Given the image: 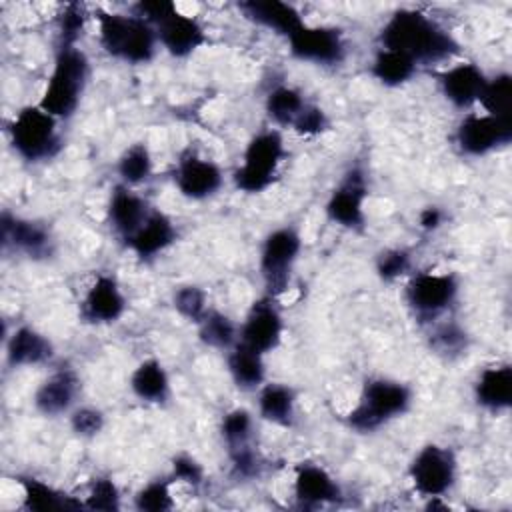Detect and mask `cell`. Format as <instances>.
I'll return each mask as SVG.
<instances>
[{
	"label": "cell",
	"instance_id": "obj_1",
	"mask_svg": "<svg viewBox=\"0 0 512 512\" xmlns=\"http://www.w3.org/2000/svg\"><path fill=\"white\" fill-rule=\"evenodd\" d=\"M380 44L412 58L416 64H436L460 52L454 36L420 10H396L380 30Z\"/></svg>",
	"mask_w": 512,
	"mask_h": 512
},
{
	"label": "cell",
	"instance_id": "obj_2",
	"mask_svg": "<svg viewBox=\"0 0 512 512\" xmlns=\"http://www.w3.org/2000/svg\"><path fill=\"white\" fill-rule=\"evenodd\" d=\"M90 62L78 46H58L52 74L38 106L58 120L70 118L84 94Z\"/></svg>",
	"mask_w": 512,
	"mask_h": 512
},
{
	"label": "cell",
	"instance_id": "obj_3",
	"mask_svg": "<svg viewBox=\"0 0 512 512\" xmlns=\"http://www.w3.org/2000/svg\"><path fill=\"white\" fill-rule=\"evenodd\" d=\"M98 38L102 48L128 64H146L154 58L158 46L156 28L140 16H126L96 10Z\"/></svg>",
	"mask_w": 512,
	"mask_h": 512
},
{
	"label": "cell",
	"instance_id": "obj_4",
	"mask_svg": "<svg viewBox=\"0 0 512 512\" xmlns=\"http://www.w3.org/2000/svg\"><path fill=\"white\" fill-rule=\"evenodd\" d=\"M412 390L396 380L372 378L364 384L358 404L348 412L346 422L358 432H372L392 418L408 412Z\"/></svg>",
	"mask_w": 512,
	"mask_h": 512
},
{
	"label": "cell",
	"instance_id": "obj_5",
	"mask_svg": "<svg viewBox=\"0 0 512 512\" xmlns=\"http://www.w3.org/2000/svg\"><path fill=\"white\" fill-rule=\"evenodd\" d=\"M286 156L284 140L278 130L258 132L246 146L242 164L234 170V186L246 194L268 190L278 176V168Z\"/></svg>",
	"mask_w": 512,
	"mask_h": 512
},
{
	"label": "cell",
	"instance_id": "obj_6",
	"mask_svg": "<svg viewBox=\"0 0 512 512\" xmlns=\"http://www.w3.org/2000/svg\"><path fill=\"white\" fill-rule=\"evenodd\" d=\"M8 134L16 154L28 162L48 160L62 148L58 118L42 110L38 104L20 108L8 126Z\"/></svg>",
	"mask_w": 512,
	"mask_h": 512
},
{
	"label": "cell",
	"instance_id": "obj_7",
	"mask_svg": "<svg viewBox=\"0 0 512 512\" xmlns=\"http://www.w3.org/2000/svg\"><path fill=\"white\" fill-rule=\"evenodd\" d=\"M302 250V238L296 228L282 226L270 232L260 252V274L268 296L276 298L288 290L292 268Z\"/></svg>",
	"mask_w": 512,
	"mask_h": 512
},
{
	"label": "cell",
	"instance_id": "obj_8",
	"mask_svg": "<svg viewBox=\"0 0 512 512\" xmlns=\"http://www.w3.org/2000/svg\"><path fill=\"white\" fill-rule=\"evenodd\" d=\"M414 490L424 498H442L456 480V458L452 450L426 444L412 458L408 468Z\"/></svg>",
	"mask_w": 512,
	"mask_h": 512
},
{
	"label": "cell",
	"instance_id": "obj_9",
	"mask_svg": "<svg viewBox=\"0 0 512 512\" xmlns=\"http://www.w3.org/2000/svg\"><path fill=\"white\" fill-rule=\"evenodd\" d=\"M290 54L302 62L334 66L346 56V44L342 30L334 26H310L302 24L288 36Z\"/></svg>",
	"mask_w": 512,
	"mask_h": 512
},
{
	"label": "cell",
	"instance_id": "obj_10",
	"mask_svg": "<svg viewBox=\"0 0 512 512\" xmlns=\"http://www.w3.org/2000/svg\"><path fill=\"white\" fill-rule=\"evenodd\" d=\"M512 140V120L490 114H468L456 130L458 148L468 156H484Z\"/></svg>",
	"mask_w": 512,
	"mask_h": 512
},
{
	"label": "cell",
	"instance_id": "obj_11",
	"mask_svg": "<svg viewBox=\"0 0 512 512\" xmlns=\"http://www.w3.org/2000/svg\"><path fill=\"white\" fill-rule=\"evenodd\" d=\"M368 196V184L362 168H350L342 182L334 188L326 202V216L344 228L362 230L364 216V200Z\"/></svg>",
	"mask_w": 512,
	"mask_h": 512
},
{
	"label": "cell",
	"instance_id": "obj_12",
	"mask_svg": "<svg viewBox=\"0 0 512 512\" xmlns=\"http://www.w3.org/2000/svg\"><path fill=\"white\" fill-rule=\"evenodd\" d=\"M458 294V280L454 274L420 272L406 286V300L410 308L422 318H434L444 312Z\"/></svg>",
	"mask_w": 512,
	"mask_h": 512
},
{
	"label": "cell",
	"instance_id": "obj_13",
	"mask_svg": "<svg viewBox=\"0 0 512 512\" xmlns=\"http://www.w3.org/2000/svg\"><path fill=\"white\" fill-rule=\"evenodd\" d=\"M284 332V322L280 310L274 306L272 296H264L252 304L248 310L238 340L260 354H268L278 348Z\"/></svg>",
	"mask_w": 512,
	"mask_h": 512
},
{
	"label": "cell",
	"instance_id": "obj_14",
	"mask_svg": "<svg viewBox=\"0 0 512 512\" xmlns=\"http://www.w3.org/2000/svg\"><path fill=\"white\" fill-rule=\"evenodd\" d=\"M174 184L182 196L190 200H204L220 190L222 170L216 162L202 158L194 152H186L178 160Z\"/></svg>",
	"mask_w": 512,
	"mask_h": 512
},
{
	"label": "cell",
	"instance_id": "obj_15",
	"mask_svg": "<svg viewBox=\"0 0 512 512\" xmlns=\"http://www.w3.org/2000/svg\"><path fill=\"white\" fill-rule=\"evenodd\" d=\"M154 28L158 42L174 58H186L208 42L204 26L196 18L182 14L178 8L162 18Z\"/></svg>",
	"mask_w": 512,
	"mask_h": 512
},
{
	"label": "cell",
	"instance_id": "obj_16",
	"mask_svg": "<svg viewBox=\"0 0 512 512\" xmlns=\"http://www.w3.org/2000/svg\"><path fill=\"white\" fill-rule=\"evenodd\" d=\"M2 246L26 254L28 258H44L52 252L50 230L34 220L2 214Z\"/></svg>",
	"mask_w": 512,
	"mask_h": 512
},
{
	"label": "cell",
	"instance_id": "obj_17",
	"mask_svg": "<svg viewBox=\"0 0 512 512\" xmlns=\"http://www.w3.org/2000/svg\"><path fill=\"white\" fill-rule=\"evenodd\" d=\"M126 310V296L116 278L100 274L82 300V318L92 324L116 322Z\"/></svg>",
	"mask_w": 512,
	"mask_h": 512
},
{
	"label": "cell",
	"instance_id": "obj_18",
	"mask_svg": "<svg viewBox=\"0 0 512 512\" xmlns=\"http://www.w3.org/2000/svg\"><path fill=\"white\" fill-rule=\"evenodd\" d=\"M80 392V378L72 368L52 372L34 392V408L44 416H60L68 412Z\"/></svg>",
	"mask_w": 512,
	"mask_h": 512
},
{
	"label": "cell",
	"instance_id": "obj_19",
	"mask_svg": "<svg viewBox=\"0 0 512 512\" xmlns=\"http://www.w3.org/2000/svg\"><path fill=\"white\" fill-rule=\"evenodd\" d=\"M440 90L448 102L456 108H468L476 104L486 86L484 72L472 62H460L438 74Z\"/></svg>",
	"mask_w": 512,
	"mask_h": 512
},
{
	"label": "cell",
	"instance_id": "obj_20",
	"mask_svg": "<svg viewBox=\"0 0 512 512\" xmlns=\"http://www.w3.org/2000/svg\"><path fill=\"white\" fill-rule=\"evenodd\" d=\"M150 212L148 202L132 192L130 186L118 184L112 190L108 200V220L122 240H128L144 224Z\"/></svg>",
	"mask_w": 512,
	"mask_h": 512
},
{
	"label": "cell",
	"instance_id": "obj_21",
	"mask_svg": "<svg viewBox=\"0 0 512 512\" xmlns=\"http://www.w3.org/2000/svg\"><path fill=\"white\" fill-rule=\"evenodd\" d=\"M178 238L174 222L158 210H152L144 224L126 240V246L142 260L154 258L170 248Z\"/></svg>",
	"mask_w": 512,
	"mask_h": 512
},
{
	"label": "cell",
	"instance_id": "obj_22",
	"mask_svg": "<svg viewBox=\"0 0 512 512\" xmlns=\"http://www.w3.org/2000/svg\"><path fill=\"white\" fill-rule=\"evenodd\" d=\"M238 8L248 20L286 38L304 24L298 8L282 0H248L240 2Z\"/></svg>",
	"mask_w": 512,
	"mask_h": 512
},
{
	"label": "cell",
	"instance_id": "obj_23",
	"mask_svg": "<svg viewBox=\"0 0 512 512\" xmlns=\"http://www.w3.org/2000/svg\"><path fill=\"white\" fill-rule=\"evenodd\" d=\"M52 356V342L32 326H18L6 340V362L12 368L44 364Z\"/></svg>",
	"mask_w": 512,
	"mask_h": 512
},
{
	"label": "cell",
	"instance_id": "obj_24",
	"mask_svg": "<svg viewBox=\"0 0 512 512\" xmlns=\"http://www.w3.org/2000/svg\"><path fill=\"white\" fill-rule=\"evenodd\" d=\"M294 496L306 506H318L336 502L340 488L322 466L300 464L294 476Z\"/></svg>",
	"mask_w": 512,
	"mask_h": 512
},
{
	"label": "cell",
	"instance_id": "obj_25",
	"mask_svg": "<svg viewBox=\"0 0 512 512\" xmlns=\"http://www.w3.org/2000/svg\"><path fill=\"white\" fill-rule=\"evenodd\" d=\"M476 402L492 412L510 408L512 404V368L508 364L484 368L474 384Z\"/></svg>",
	"mask_w": 512,
	"mask_h": 512
},
{
	"label": "cell",
	"instance_id": "obj_26",
	"mask_svg": "<svg viewBox=\"0 0 512 512\" xmlns=\"http://www.w3.org/2000/svg\"><path fill=\"white\" fill-rule=\"evenodd\" d=\"M132 392L152 404H162L170 398V378L164 364L158 358H146L130 376Z\"/></svg>",
	"mask_w": 512,
	"mask_h": 512
},
{
	"label": "cell",
	"instance_id": "obj_27",
	"mask_svg": "<svg viewBox=\"0 0 512 512\" xmlns=\"http://www.w3.org/2000/svg\"><path fill=\"white\" fill-rule=\"evenodd\" d=\"M228 372L234 384L242 390L262 388L266 378L264 354L242 344L240 340L228 350Z\"/></svg>",
	"mask_w": 512,
	"mask_h": 512
},
{
	"label": "cell",
	"instance_id": "obj_28",
	"mask_svg": "<svg viewBox=\"0 0 512 512\" xmlns=\"http://www.w3.org/2000/svg\"><path fill=\"white\" fill-rule=\"evenodd\" d=\"M258 412L264 420L278 426H292L296 414L294 390L284 384H262L258 396Z\"/></svg>",
	"mask_w": 512,
	"mask_h": 512
},
{
	"label": "cell",
	"instance_id": "obj_29",
	"mask_svg": "<svg viewBox=\"0 0 512 512\" xmlns=\"http://www.w3.org/2000/svg\"><path fill=\"white\" fill-rule=\"evenodd\" d=\"M418 64L402 52L380 48L372 60L370 72L384 86H400L416 74Z\"/></svg>",
	"mask_w": 512,
	"mask_h": 512
},
{
	"label": "cell",
	"instance_id": "obj_30",
	"mask_svg": "<svg viewBox=\"0 0 512 512\" xmlns=\"http://www.w3.org/2000/svg\"><path fill=\"white\" fill-rule=\"evenodd\" d=\"M198 336L210 348L230 350L238 342V328L226 314L208 308L198 320Z\"/></svg>",
	"mask_w": 512,
	"mask_h": 512
},
{
	"label": "cell",
	"instance_id": "obj_31",
	"mask_svg": "<svg viewBox=\"0 0 512 512\" xmlns=\"http://www.w3.org/2000/svg\"><path fill=\"white\" fill-rule=\"evenodd\" d=\"M308 102L292 86H276L266 96V112L280 126H292Z\"/></svg>",
	"mask_w": 512,
	"mask_h": 512
},
{
	"label": "cell",
	"instance_id": "obj_32",
	"mask_svg": "<svg viewBox=\"0 0 512 512\" xmlns=\"http://www.w3.org/2000/svg\"><path fill=\"white\" fill-rule=\"evenodd\" d=\"M478 102L482 104L486 114L502 120H512V76L498 74L496 78L486 80Z\"/></svg>",
	"mask_w": 512,
	"mask_h": 512
},
{
	"label": "cell",
	"instance_id": "obj_33",
	"mask_svg": "<svg viewBox=\"0 0 512 512\" xmlns=\"http://www.w3.org/2000/svg\"><path fill=\"white\" fill-rule=\"evenodd\" d=\"M152 172V156L144 142L130 144L118 158V174L122 184L134 186L144 182Z\"/></svg>",
	"mask_w": 512,
	"mask_h": 512
},
{
	"label": "cell",
	"instance_id": "obj_34",
	"mask_svg": "<svg viewBox=\"0 0 512 512\" xmlns=\"http://www.w3.org/2000/svg\"><path fill=\"white\" fill-rule=\"evenodd\" d=\"M20 486L24 490V506L28 510H60L68 508V498L60 490L52 488L50 484L38 480V478H20Z\"/></svg>",
	"mask_w": 512,
	"mask_h": 512
},
{
	"label": "cell",
	"instance_id": "obj_35",
	"mask_svg": "<svg viewBox=\"0 0 512 512\" xmlns=\"http://www.w3.org/2000/svg\"><path fill=\"white\" fill-rule=\"evenodd\" d=\"M222 438L228 446V450H236L250 444L252 438V416L244 408H234L228 414H224L220 424Z\"/></svg>",
	"mask_w": 512,
	"mask_h": 512
},
{
	"label": "cell",
	"instance_id": "obj_36",
	"mask_svg": "<svg viewBox=\"0 0 512 512\" xmlns=\"http://www.w3.org/2000/svg\"><path fill=\"white\" fill-rule=\"evenodd\" d=\"M134 504L142 512H166L174 508L170 480H152L134 496Z\"/></svg>",
	"mask_w": 512,
	"mask_h": 512
},
{
	"label": "cell",
	"instance_id": "obj_37",
	"mask_svg": "<svg viewBox=\"0 0 512 512\" xmlns=\"http://www.w3.org/2000/svg\"><path fill=\"white\" fill-rule=\"evenodd\" d=\"M86 8L78 2L66 4L58 18V46H76L84 32Z\"/></svg>",
	"mask_w": 512,
	"mask_h": 512
},
{
	"label": "cell",
	"instance_id": "obj_38",
	"mask_svg": "<svg viewBox=\"0 0 512 512\" xmlns=\"http://www.w3.org/2000/svg\"><path fill=\"white\" fill-rule=\"evenodd\" d=\"M84 506L90 510H106V512L118 510L120 508V490L114 484V480L106 478V476L94 478Z\"/></svg>",
	"mask_w": 512,
	"mask_h": 512
},
{
	"label": "cell",
	"instance_id": "obj_39",
	"mask_svg": "<svg viewBox=\"0 0 512 512\" xmlns=\"http://www.w3.org/2000/svg\"><path fill=\"white\" fill-rule=\"evenodd\" d=\"M174 308L186 320L198 324V320L206 314V294L198 286H182L174 292Z\"/></svg>",
	"mask_w": 512,
	"mask_h": 512
},
{
	"label": "cell",
	"instance_id": "obj_40",
	"mask_svg": "<svg viewBox=\"0 0 512 512\" xmlns=\"http://www.w3.org/2000/svg\"><path fill=\"white\" fill-rule=\"evenodd\" d=\"M410 268V254L400 248L384 250L376 260V272L384 282H392L404 276Z\"/></svg>",
	"mask_w": 512,
	"mask_h": 512
},
{
	"label": "cell",
	"instance_id": "obj_41",
	"mask_svg": "<svg viewBox=\"0 0 512 512\" xmlns=\"http://www.w3.org/2000/svg\"><path fill=\"white\" fill-rule=\"evenodd\" d=\"M104 422H106L104 414L98 408H92V406L76 408L70 416L72 432L82 436V438H92V436L100 434L102 428H104Z\"/></svg>",
	"mask_w": 512,
	"mask_h": 512
},
{
	"label": "cell",
	"instance_id": "obj_42",
	"mask_svg": "<svg viewBox=\"0 0 512 512\" xmlns=\"http://www.w3.org/2000/svg\"><path fill=\"white\" fill-rule=\"evenodd\" d=\"M328 126L330 122L326 112L314 104H306L290 128L302 136H316L328 130Z\"/></svg>",
	"mask_w": 512,
	"mask_h": 512
},
{
	"label": "cell",
	"instance_id": "obj_43",
	"mask_svg": "<svg viewBox=\"0 0 512 512\" xmlns=\"http://www.w3.org/2000/svg\"><path fill=\"white\" fill-rule=\"evenodd\" d=\"M172 474L174 478L190 484V486H200L204 480V470L198 464V460H194L188 454H178L172 460Z\"/></svg>",
	"mask_w": 512,
	"mask_h": 512
},
{
	"label": "cell",
	"instance_id": "obj_44",
	"mask_svg": "<svg viewBox=\"0 0 512 512\" xmlns=\"http://www.w3.org/2000/svg\"><path fill=\"white\" fill-rule=\"evenodd\" d=\"M230 458H232V468H234L236 476L252 478L260 470V460H258V456L252 450L250 444L242 446V448H236V450H230Z\"/></svg>",
	"mask_w": 512,
	"mask_h": 512
},
{
	"label": "cell",
	"instance_id": "obj_45",
	"mask_svg": "<svg viewBox=\"0 0 512 512\" xmlns=\"http://www.w3.org/2000/svg\"><path fill=\"white\" fill-rule=\"evenodd\" d=\"M136 16L144 18L146 22H150L152 26H156L162 18H166L170 12L176 10L174 2H166V0H142L134 6Z\"/></svg>",
	"mask_w": 512,
	"mask_h": 512
},
{
	"label": "cell",
	"instance_id": "obj_46",
	"mask_svg": "<svg viewBox=\"0 0 512 512\" xmlns=\"http://www.w3.org/2000/svg\"><path fill=\"white\" fill-rule=\"evenodd\" d=\"M434 344L440 352H460L464 348V334L456 326H442L434 334Z\"/></svg>",
	"mask_w": 512,
	"mask_h": 512
},
{
	"label": "cell",
	"instance_id": "obj_47",
	"mask_svg": "<svg viewBox=\"0 0 512 512\" xmlns=\"http://www.w3.org/2000/svg\"><path fill=\"white\" fill-rule=\"evenodd\" d=\"M444 220V212L438 206H426L420 216H418V224L424 230H436Z\"/></svg>",
	"mask_w": 512,
	"mask_h": 512
}]
</instances>
